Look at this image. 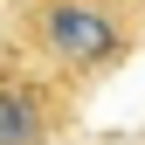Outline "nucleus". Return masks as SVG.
Returning a JSON list of instances; mask_svg holds the SVG:
<instances>
[{
	"mask_svg": "<svg viewBox=\"0 0 145 145\" xmlns=\"http://www.w3.org/2000/svg\"><path fill=\"white\" fill-rule=\"evenodd\" d=\"M7 42L83 97L145 48V21L124 0H14Z\"/></svg>",
	"mask_w": 145,
	"mask_h": 145,
	"instance_id": "obj_1",
	"label": "nucleus"
},
{
	"mask_svg": "<svg viewBox=\"0 0 145 145\" xmlns=\"http://www.w3.org/2000/svg\"><path fill=\"white\" fill-rule=\"evenodd\" d=\"M76 124V90L28 62L21 48L0 56V145H56Z\"/></svg>",
	"mask_w": 145,
	"mask_h": 145,
	"instance_id": "obj_2",
	"label": "nucleus"
},
{
	"mask_svg": "<svg viewBox=\"0 0 145 145\" xmlns=\"http://www.w3.org/2000/svg\"><path fill=\"white\" fill-rule=\"evenodd\" d=\"M124 7H131V14H138V21H145V0H124Z\"/></svg>",
	"mask_w": 145,
	"mask_h": 145,
	"instance_id": "obj_3",
	"label": "nucleus"
}]
</instances>
